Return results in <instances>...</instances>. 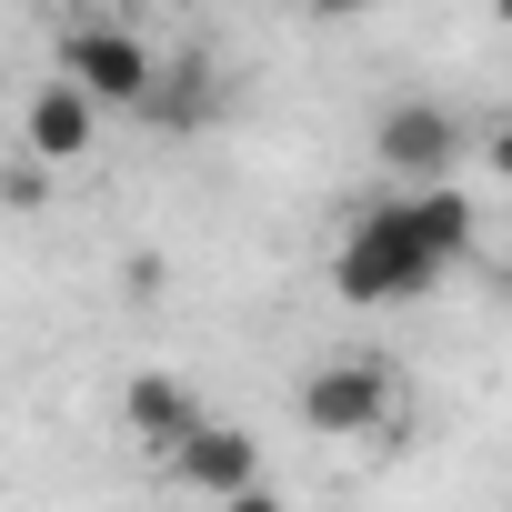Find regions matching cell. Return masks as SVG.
<instances>
[{"label": "cell", "instance_id": "cell-7", "mask_svg": "<svg viewBox=\"0 0 512 512\" xmlns=\"http://www.w3.org/2000/svg\"><path fill=\"white\" fill-rule=\"evenodd\" d=\"M121 422H131L151 452H171V442H181L191 422H211V412H201V392H191L181 372H131V382H121Z\"/></svg>", "mask_w": 512, "mask_h": 512}, {"label": "cell", "instance_id": "cell-2", "mask_svg": "<svg viewBox=\"0 0 512 512\" xmlns=\"http://www.w3.org/2000/svg\"><path fill=\"white\" fill-rule=\"evenodd\" d=\"M151 41L131 31V21H71L61 31V81L91 101V111H141L151 101Z\"/></svg>", "mask_w": 512, "mask_h": 512}, {"label": "cell", "instance_id": "cell-10", "mask_svg": "<svg viewBox=\"0 0 512 512\" xmlns=\"http://www.w3.org/2000/svg\"><path fill=\"white\" fill-rule=\"evenodd\" d=\"M221 512H292V502H282V492H272V482H251V492H231V502H221Z\"/></svg>", "mask_w": 512, "mask_h": 512}, {"label": "cell", "instance_id": "cell-6", "mask_svg": "<svg viewBox=\"0 0 512 512\" xmlns=\"http://www.w3.org/2000/svg\"><path fill=\"white\" fill-rule=\"evenodd\" d=\"M91 141H101V111H91L71 81H41V91H31V111H21V161H41V171H51V161H81Z\"/></svg>", "mask_w": 512, "mask_h": 512}, {"label": "cell", "instance_id": "cell-4", "mask_svg": "<svg viewBox=\"0 0 512 512\" xmlns=\"http://www.w3.org/2000/svg\"><path fill=\"white\" fill-rule=\"evenodd\" d=\"M161 462H171V482H181V492H201V502H231V492L262 482V442H251L241 422H191Z\"/></svg>", "mask_w": 512, "mask_h": 512}, {"label": "cell", "instance_id": "cell-9", "mask_svg": "<svg viewBox=\"0 0 512 512\" xmlns=\"http://www.w3.org/2000/svg\"><path fill=\"white\" fill-rule=\"evenodd\" d=\"M51 201V171L41 161H11V171H0V211H41Z\"/></svg>", "mask_w": 512, "mask_h": 512}, {"label": "cell", "instance_id": "cell-1", "mask_svg": "<svg viewBox=\"0 0 512 512\" xmlns=\"http://www.w3.org/2000/svg\"><path fill=\"white\" fill-rule=\"evenodd\" d=\"M472 231H482V211H472L462 181L402 191V201H382V211L352 221V241L332 251V292L342 302H422L462 251H472Z\"/></svg>", "mask_w": 512, "mask_h": 512}, {"label": "cell", "instance_id": "cell-3", "mask_svg": "<svg viewBox=\"0 0 512 512\" xmlns=\"http://www.w3.org/2000/svg\"><path fill=\"white\" fill-rule=\"evenodd\" d=\"M372 151H382V171H392L402 191H432V181L462 171V111H452V101H392Z\"/></svg>", "mask_w": 512, "mask_h": 512}, {"label": "cell", "instance_id": "cell-5", "mask_svg": "<svg viewBox=\"0 0 512 512\" xmlns=\"http://www.w3.org/2000/svg\"><path fill=\"white\" fill-rule=\"evenodd\" d=\"M382 402H392V372H382V362H362V352H342V362H322V372L302 382V422H312V432H332V442H342V432H372V422H382Z\"/></svg>", "mask_w": 512, "mask_h": 512}, {"label": "cell", "instance_id": "cell-8", "mask_svg": "<svg viewBox=\"0 0 512 512\" xmlns=\"http://www.w3.org/2000/svg\"><path fill=\"white\" fill-rule=\"evenodd\" d=\"M161 131H201L211 121V71L201 61H181V71H151V101H141Z\"/></svg>", "mask_w": 512, "mask_h": 512}]
</instances>
